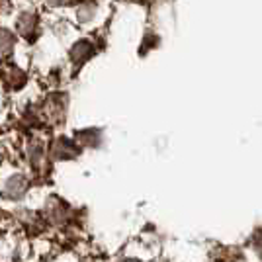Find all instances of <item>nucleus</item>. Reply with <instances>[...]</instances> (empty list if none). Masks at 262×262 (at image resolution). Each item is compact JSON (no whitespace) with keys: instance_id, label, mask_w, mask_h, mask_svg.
Returning <instances> with one entry per match:
<instances>
[{"instance_id":"nucleus-1","label":"nucleus","mask_w":262,"mask_h":262,"mask_svg":"<svg viewBox=\"0 0 262 262\" xmlns=\"http://www.w3.org/2000/svg\"><path fill=\"white\" fill-rule=\"evenodd\" d=\"M39 114H41L45 123H49L51 127L61 125L65 121L67 114V96L63 92H51L45 98L43 106L39 108Z\"/></svg>"},{"instance_id":"nucleus-2","label":"nucleus","mask_w":262,"mask_h":262,"mask_svg":"<svg viewBox=\"0 0 262 262\" xmlns=\"http://www.w3.org/2000/svg\"><path fill=\"white\" fill-rule=\"evenodd\" d=\"M28 192H30V178L24 172H14L0 186V198L8 202H20Z\"/></svg>"},{"instance_id":"nucleus-3","label":"nucleus","mask_w":262,"mask_h":262,"mask_svg":"<svg viewBox=\"0 0 262 262\" xmlns=\"http://www.w3.org/2000/svg\"><path fill=\"white\" fill-rule=\"evenodd\" d=\"M26 155H28V163L32 166L35 172H41L47 164V157H49V149L45 145L43 139L39 137H32L28 139L26 145Z\"/></svg>"},{"instance_id":"nucleus-4","label":"nucleus","mask_w":262,"mask_h":262,"mask_svg":"<svg viewBox=\"0 0 262 262\" xmlns=\"http://www.w3.org/2000/svg\"><path fill=\"white\" fill-rule=\"evenodd\" d=\"M80 155V145L69 137H57L49 147V157L53 161H71Z\"/></svg>"},{"instance_id":"nucleus-5","label":"nucleus","mask_w":262,"mask_h":262,"mask_svg":"<svg viewBox=\"0 0 262 262\" xmlns=\"http://www.w3.org/2000/svg\"><path fill=\"white\" fill-rule=\"evenodd\" d=\"M39 14L32 10L22 12L18 18H16V33L22 35L24 39L32 41L33 37L39 33Z\"/></svg>"},{"instance_id":"nucleus-6","label":"nucleus","mask_w":262,"mask_h":262,"mask_svg":"<svg viewBox=\"0 0 262 262\" xmlns=\"http://www.w3.org/2000/svg\"><path fill=\"white\" fill-rule=\"evenodd\" d=\"M94 47H96V45H94V41H90V39H78L77 43L71 47V51H69L71 63H73L75 67L84 65L88 59L96 53Z\"/></svg>"},{"instance_id":"nucleus-7","label":"nucleus","mask_w":262,"mask_h":262,"mask_svg":"<svg viewBox=\"0 0 262 262\" xmlns=\"http://www.w3.org/2000/svg\"><path fill=\"white\" fill-rule=\"evenodd\" d=\"M16 47V33L0 28V55H10Z\"/></svg>"},{"instance_id":"nucleus-8","label":"nucleus","mask_w":262,"mask_h":262,"mask_svg":"<svg viewBox=\"0 0 262 262\" xmlns=\"http://www.w3.org/2000/svg\"><path fill=\"white\" fill-rule=\"evenodd\" d=\"M75 141L78 145H86V147H94L98 145L100 141V131L94 129V127H88V129H80L77 131V139Z\"/></svg>"},{"instance_id":"nucleus-9","label":"nucleus","mask_w":262,"mask_h":262,"mask_svg":"<svg viewBox=\"0 0 262 262\" xmlns=\"http://www.w3.org/2000/svg\"><path fill=\"white\" fill-rule=\"evenodd\" d=\"M256 249H258V252L262 254V235L258 237V243H256Z\"/></svg>"},{"instance_id":"nucleus-10","label":"nucleus","mask_w":262,"mask_h":262,"mask_svg":"<svg viewBox=\"0 0 262 262\" xmlns=\"http://www.w3.org/2000/svg\"><path fill=\"white\" fill-rule=\"evenodd\" d=\"M0 164H2V153H0Z\"/></svg>"},{"instance_id":"nucleus-11","label":"nucleus","mask_w":262,"mask_h":262,"mask_svg":"<svg viewBox=\"0 0 262 262\" xmlns=\"http://www.w3.org/2000/svg\"><path fill=\"white\" fill-rule=\"evenodd\" d=\"M125 262H139V260H125Z\"/></svg>"}]
</instances>
